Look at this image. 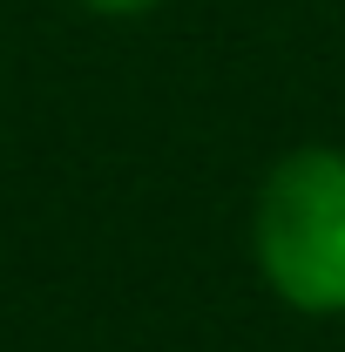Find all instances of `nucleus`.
Masks as SVG:
<instances>
[{"label": "nucleus", "instance_id": "nucleus-1", "mask_svg": "<svg viewBox=\"0 0 345 352\" xmlns=\"http://www.w3.org/2000/svg\"><path fill=\"white\" fill-rule=\"evenodd\" d=\"M251 258L304 318H345V149H285L251 204Z\"/></svg>", "mask_w": 345, "mask_h": 352}, {"label": "nucleus", "instance_id": "nucleus-2", "mask_svg": "<svg viewBox=\"0 0 345 352\" xmlns=\"http://www.w3.org/2000/svg\"><path fill=\"white\" fill-rule=\"evenodd\" d=\"M88 14H109V21H135V14H149V7H163V0H75Z\"/></svg>", "mask_w": 345, "mask_h": 352}]
</instances>
